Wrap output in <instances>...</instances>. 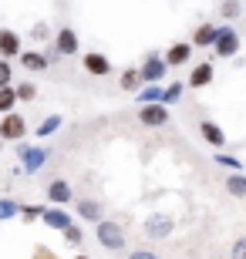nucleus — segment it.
I'll list each match as a JSON object with an SVG mask.
<instances>
[{"label": "nucleus", "instance_id": "f257e3e1", "mask_svg": "<svg viewBox=\"0 0 246 259\" xmlns=\"http://www.w3.org/2000/svg\"><path fill=\"white\" fill-rule=\"evenodd\" d=\"M95 236H98V242H101L104 249H112V252L125 249V229L118 226V222H112V219L95 222Z\"/></svg>", "mask_w": 246, "mask_h": 259}, {"label": "nucleus", "instance_id": "f03ea898", "mask_svg": "<svg viewBox=\"0 0 246 259\" xmlns=\"http://www.w3.org/2000/svg\"><path fill=\"white\" fill-rule=\"evenodd\" d=\"M213 54H216L219 61L236 58V54H239V34H236V27H229V24H223V27H219L216 44H213Z\"/></svg>", "mask_w": 246, "mask_h": 259}, {"label": "nucleus", "instance_id": "7ed1b4c3", "mask_svg": "<svg viewBox=\"0 0 246 259\" xmlns=\"http://www.w3.org/2000/svg\"><path fill=\"white\" fill-rule=\"evenodd\" d=\"M24 135H27V121H24V115L7 111V115L0 118V142H20Z\"/></svg>", "mask_w": 246, "mask_h": 259}, {"label": "nucleus", "instance_id": "20e7f679", "mask_svg": "<svg viewBox=\"0 0 246 259\" xmlns=\"http://www.w3.org/2000/svg\"><path fill=\"white\" fill-rule=\"evenodd\" d=\"M165 71H169V64H165V58H159V54H149L145 64L138 67L142 84H162V81H165Z\"/></svg>", "mask_w": 246, "mask_h": 259}, {"label": "nucleus", "instance_id": "39448f33", "mask_svg": "<svg viewBox=\"0 0 246 259\" xmlns=\"http://www.w3.org/2000/svg\"><path fill=\"white\" fill-rule=\"evenodd\" d=\"M138 121L145 128H162L169 121V105H162V101H152V105H138Z\"/></svg>", "mask_w": 246, "mask_h": 259}, {"label": "nucleus", "instance_id": "423d86ee", "mask_svg": "<svg viewBox=\"0 0 246 259\" xmlns=\"http://www.w3.org/2000/svg\"><path fill=\"white\" fill-rule=\"evenodd\" d=\"M145 236L149 239H165V236H172V229H175V222H172V215H165V212H152L149 219H145Z\"/></svg>", "mask_w": 246, "mask_h": 259}, {"label": "nucleus", "instance_id": "0eeeda50", "mask_svg": "<svg viewBox=\"0 0 246 259\" xmlns=\"http://www.w3.org/2000/svg\"><path fill=\"white\" fill-rule=\"evenodd\" d=\"M17 155L20 162H24V172H41V165L48 162V148H41V145H17Z\"/></svg>", "mask_w": 246, "mask_h": 259}, {"label": "nucleus", "instance_id": "6e6552de", "mask_svg": "<svg viewBox=\"0 0 246 259\" xmlns=\"http://www.w3.org/2000/svg\"><path fill=\"white\" fill-rule=\"evenodd\" d=\"M54 51L61 54V58H75L78 54V30L71 27H61L54 34Z\"/></svg>", "mask_w": 246, "mask_h": 259}, {"label": "nucleus", "instance_id": "1a4fd4ad", "mask_svg": "<svg viewBox=\"0 0 246 259\" xmlns=\"http://www.w3.org/2000/svg\"><path fill=\"white\" fill-rule=\"evenodd\" d=\"M81 64H85V71H88L91 77H104V74H112V61L104 58L101 51H88Z\"/></svg>", "mask_w": 246, "mask_h": 259}, {"label": "nucleus", "instance_id": "9d476101", "mask_svg": "<svg viewBox=\"0 0 246 259\" xmlns=\"http://www.w3.org/2000/svg\"><path fill=\"white\" fill-rule=\"evenodd\" d=\"M192 61V44L189 40H175L169 51H165V64L169 67H182V64H189Z\"/></svg>", "mask_w": 246, "mask_h": 259}, {"label": "nucleus", "instance_id": "9b49d317", "mask_svg": "<svg viewBox=\"0 0 246 259\" xmlns=\"http://www.w3.org/2000/svg\"><path fill=\"white\" fill-rule=\"evenodd\" d=\"M20 51H24V48H20V34H17V30L0 27V58L10 61V58H17Z\"/></svg>", "mask_w": 246, "mask_h": 259}, {"label": "nucleus", "instance_id": "f8f14e48", "mask_svg": "<svg viewBox=\"0 0 246 259\" xmlns=\"http://www.w3.org/2000/svg\"><path fill=\"white\" fill-rule=\"evenodd\" d=\"M213 77H216L213 64H209V61H199V64L192 67V74H189V81H186V88H209V84H213Z\"/></svg>", "mask_w": 246, "mask_h": 259}, {"label": "nucleus", "instance_id": "ddd939ff", "mask_svg": "<svg viewBox=\"0 0 246 259\" xmlns=\"http://www.w3.org/2000/svg\"><path fill=\"white\" fill-rule=\"evenodd\" d=\"M199 135H202V142L206 145H213V148H223V145H226V132H223V128L216 125V121H202V125H199Z\"/></svg>", "mask_w": 246, "mask_h": 259}, {"label": "nucleus", "instance_id": "4468645a", "mask_svg": "<svg viewBox=\"0 0 246 259\" xmlns=\"http://www.w3.org/2000/svg\"><path fill=\"white\" fill-rule=\"evenodd\" d=\"M17 61L27 67V71H48V67H51V58H48V54H41V51H20Z\"/></svg>", "mask_w": 246, "mask_h": 259}, {"label": "nucleus", "instance_id": "2eb2a0df", "mask_svg": "<svg viewBox=\"0 0 246 259\" xmlns=\"http://www.w3.org/2000/svg\"><path fill=\"white\" fill-rule=\"evenodd\" d=\"M216 34H219L216 24H199L192 30V48H213L216 44Z\"/></svg>", "mask_w": 246, "mask_h": 259}, {"label": "nucleus", "instance_id": "dca6fc26", "mask_svg": "<svg viewBox=\"0 0 246 259\" xmlns=\"http://www.w3.org/2000/svg\"><path fill=\"white\" fill-rule=\"evenodd\" d=\"M48 199L54 202V205H67L75 195H71V185H67L64 179H54V182L48 185Z\"/></svg>", "mask_w": 246, "mask_h": 259}, {"label": "nucleus", "instance_id": "f3484780", "mask_svg": "<svg viewBox=\"0 0 246 259\" xmlns=\"http://www.w3.org/2000/svg\"><path fill=\"white\" fill-rule=\"evenodd\" d=\"M78 215H81L85 222H101L104 209H101V202H95V199H81L78 202Z\"/></svg>", "mask_w": 246, "mask_h": 259}, {"label": "nucleus", "instance_id": "a211bd4d", "mask_svg": "<svg viewBox=\"0 0 246 259\" xmlns=\"http://www.w3.org/2000/svg\"><path fill=\"white\" fill-rule=\"evenodd\" d=\"M44 226H51V229H61V232H64L67 226H71V215H67L64 209H44Z\"/></svg>", "mask_w": 246, "mask_h": 259}, {"label": "nucleus", "instance_id": "6ab92c4d", "mask_svg": "<svg viewBox=\"0 0 246 259\" xmlns=\"http://www.w3.org/2000/svg\"><path fill=\"white\" fill-rule=\"evenodd\" d=\"M226 192L233 195V199H246V175L243 172H233L226 179Z\"/></svg>", "mask_w": 246, "mask_h": 259}, {"label": "nucleus", "instance_id": "aec40b11", "mask_svg": "<svg viewBox=\"0 0 246 259\" xmlns=\"http://www.w3.org/2000/svg\"><path fill=\"white\" fill-rule=\"evenodd\" d=\"M138 84H142L138 67H128V71H122V77H118V88H122V91H138Z\"/></svg>", "mask_w": 246, "mask_h": 259}, {"label": "nucleus", "instance_id": "412c9836", "mask_svg": "<svg viewBox=\"0 0 246 259\" xmlns=\"http://www.w3.org/2000/svg\"><path fill=\"white\" fill-rule=\"evenodd\" d=\"M17 108V88L7 84V88H0V115H7V111H14Z\"/></svg>", "mask_w": 246, "mask_h": 259}, {"label": "nucleus", "instance_id": "4be33fe9", "mask_svg": "<svg viewBox=\"0 0 246 259\" xmlns=\"http://www.w3.org/2000/svg\"><path fill=\"white\" fill-rule=\"evenodd\" d=\"M162 95H165V88H162V84H145V88H138V105L162 101Z\"/></svg>", "mask_w": 246, "mask_h": 259}, {"label": "nucleus", "instance_id": "5701e85b", "mask_svg": "<svg viewBox=\"0 0 246 259\" xmlns=\"http://www.w3.org/2000/svg\"><path fill=\"white\" fill-rule=\"evenodd\" d=\"M61 125H64V118H61V115H48V118L38 125V138H48V135H54Z\"/></svg>", "mask_w": 246, "mask_h": 259}, {"label": "nucleus", "instance_id": "b1692460", "mask_svg": "<svg viewBox=\"0 0 246 259\" xmlns=\"http://www.w3.org/2000/svg\"><path fill=\"white\" fill-rule=\"evenodd\" d=\"M219 14H223V20H236V17H243V4L239 0H223Z\"/></svg>", "mask_w": 246, "mask_h": 259}, {"label": "nucleus", "instance_id": "393cba45", "mask_svg": "<svg viewBox=\"0 0 246 259\" xmlns=\"http://www.w3.org/2000/svg\"><path fill=\"white\" fill-rule=\"evenodd\" d=\"M182 91H186V84H182V81H172V84L165 88V95H162V105H175L182 98Z\"/></svg>", "mask_w": 246, "mask_h": 259}, {"label": "nucleus", "instance_id": "a878e982", "mask_svg": "<svg viewBox=\"0 0 246 259\" xmlns=\"http://www.w3.org/2000/svg\"><path fill=\"white\" fill-rule=\"evenodd\" d=\"M14 215H20V205L14 199H0V222L14 219Z\"/></svg>", "mask_w": 246, "mask_h": 259}, {"label": "nucleus", "instance_id": "bb28decb", "mask_svg": "<svg viewBox=\"0 0 246 259\" xmlns=\"http://www.w3.org/2000/svg\"><path fill=\"white\" fill-rule=\"evenodd\" d=\"M20 219H24V222L44 219V205H20Z\"/></svg>", "mask_w": 246, "mask_h": 259}, {"label": "nucleus", "instance_id": "cd10ccee", "mask_svg": "<svg viewBox=\"0 0 246 259\" xmlns=\"http://www.w3.org/2000/svg\"><path fill=\"white\" fill-rule=\"evenodd\" d=\"M14 88H17V101H34V98H38V84H30V81L14 84Z\"/></svg>", "mask_w": 246, "mask_h": 259}, {"label": "nucleus", "instance_id": "c85d7f7f", "mask_svg": "<svg viewBox=\"0 0 246 259\" xmlns=\"http://www.w3.org/2000/svg\"><path fill=\"white\" fill-rule=\"evenodd\" d=\"M64 239H67V246H81V242H85V232H81V226H75V222H71V226L64 229Z\"/></svg>", "mask_w": 246, "mask_h": 259}, {"label": "nucleus", "instance_id": "c756f323", "mask_svg": "<svg viewBox=\"0 0 246 259\" xmlns=\"http://www.w3.org/2000/svg\"><path fill=\"white\" fill-rule=\"evenodd\" d=\"M216 165H219V168H233V172H239V168H243L236 155H223V152H216Z\"/></svg>", "mask_w": 246, "mask_h": 259}, {"label": "nucleus", "instance_id": "7c9ffc66", "mask_svg": "<svg viewBox=\"0 0 246 259\" xmlns=\"http://www.w3.org/2000/svg\"><path fill=\"white\" fill-rule=\"evenodd\" d=\"M51 37V27H48V20H38L34 27H30V40H48Z\"/></svg>", "mask_w": 246, "mask_h": 259}, {"label": "nucleus", "instance_id": "2f4dec72", "mask_svg": "<svg viewBox=\"0 0 246 259\" xmlns=\"http://www.w3.org/2000/svg\"><path fill=\"white\" fill-rule=\"evenodd\" d=\"M10 77H14V71H10V61H7V58H0V88H7V84H10Z\"/></svg>", "mask_w": 246, "mask_h": 259}, {"label": "nucleus", "instance_id": "473e14b6", "mask_svg": "<svg viewBox=\"0 0 246 259\" xmlns=\"http://www.w3.org/2000/svg\"><path fill=\"white\" fill-rule=\"evenodd\" d=\"M233 259H246V236H239L233 242Z\"/></svg>", "mask_w": 246, "mask_h": 259}, {"label": "nucleus", "instance_id": "72a5a7b5", "mask_svg": "<svg viewBox=\"0 0 246 259\" xmlns=\"http://www.w3.org/2000/svg\"><path fill=\"white\" fill-rule=\"evenodd\" d=\"M128 259H159V256L149 252V249H135V252H128Z\"/></svg>", "mask_w": 246, "mask_h": 259}, {"label": "nucleus", "instance_id": "f704fd0d", "mask_svg": "<svg viewBox=\"0 0 246 259\" xmlns=\"http://www.w3.org/2000/svg\"><path fill=\"white\" fill-rule=\"evenodd\" d=\"M75 259H88V256H85V252H78V256H75Z\"/></svg>", "mask_w": 246, "mask_h": 259}, {"label": "nucleus", "instance_id": "c9c22d12", "mask_svg": "<svg viewBox=\"0 0 246 259\" xmlns=\"http://www.w3.org/2000/svg\"><path fill=\"white\" fill-rule=\"evenodd\" d=\"M0 148H4V142H0Z\"/></svg>", "mask_w": 246, "mask_h": 259}]
</instances>
